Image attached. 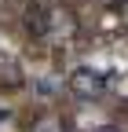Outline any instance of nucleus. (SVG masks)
I'll return each instance as SVG.
<instances>
[{
  "mask_svg": "<svg viewBox=\"0 0 128 132\" xmlns=\"http://www.w3.org/2000/svg\"><path fill=\"white\" fill-rule=\"evenodd\" d=\"M26 85V73H22V66L15 55H0V88L4 92H19Z\"/></svg>",
  "mask_w": 128,
  "mask_h": 132,
  "instance_id": "3",
  "label": "nucleus"
},
{
  "mask_svg": "<svg viewBox=\"0 0 128 132\" xmlns=\"http://www.w3.org/2000/svg\"><path fill=\"white\" fill-rule=\"evenodd\" d=\"M29 132H66V121L59 114H40V118L29 125Z\"/></svg>",
  "mask_w": 128,
  "mask_h": 132,
  "instance_id": "4",
  "label": "nucleus"
},
{
  "mask_svg": "<svg viewBox=\"0 0 128 132\" xmlns=\"http://www.w3.org/2000/svg\"><path fill=\"white\" fill-rule=\"evenodd\" d=\"M95 132H121L117 125H103V128H95Z\"/></svg>",
  "mask_w": 128,
  "mask_h": 132,
  "instance_id": "5",
  "label": "nucleus"
},
{
  "mask_svg": "<svg viewBox=\"0 0 128 132\" xmlns=\"http://www.w3.org/2000/svg\"><path fill=\"white\" fill-rule=\"evenodd\" d=\"M70 92L81 95V99H99L106 92V77L99 70H92V66H77L70 73Z\"/></svg>",
  "mask_w": 128,
  "mask_h": 132,
  "instance_id": "1",
  "label": "nucleus"
},
{
  "mask_svg": "<svg viewBox=\"0 0 128 132\" xmlns=\"http://www.w3.org/2000/svg\"><path fill=\"white\" fill-rule=\"evenodd\" d=\"M22 26H26L29 37H48V33H51V7H44V4H37V0H29L26 11H22Z\"/></svg>",
  "mask_w": 128,
  "mask_h": 132,
  "instance_id": "2",
  "label": "nucleus"
}]
</instances>
